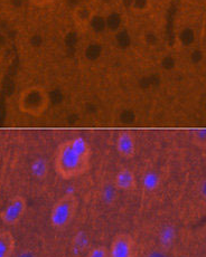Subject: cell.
<instances>
[{
    "label": "cell",
    "mask_w": 206,
    "mask_h": 257,
    "mask_svg": "<svg viewBox=\"0 0 206 257\" xmlns=\"http://www.w3.org/2000/svg\"><path fill=\"white\" fill-rule=\"evenodd\" d=\"M91 148L82 137L66 140L58 146L55 155V170L63 179L70 180L89 171Z\"/></svg>",
    "instance_id": "obj_1"
},
{
    "label": "cell",
    "mask_w": 206,
    "mask_h": 257,
    "mask_svg": "<svg viewBox=\"0 0 206 257\" xmlns=\"http://www.w3.org/2000/svg\"><path fill=\"white\" fill-rule=\"evenodd\" d=\"M50 106V95L42 86H29L22 91L18 97L21 112L34 117L42 116Z\"/></svg>",
    "instance_id": "obj_2"
},
{
    "label": "cell",
    "mask_w": 206,
    "mask_h": 257,
    "mask_svg": "<svg viewBox=\"0 0 206 257\" xmlns=\"http://www.w3.org/2000/svg\"><path fill=\"white\" fill-rule=\"evenodd\" d=\"M78 201L73 192H67L58 199L53 206L50 221L51 225L56 229L65 228L74 218L77 211Z\"/></svg>",
    "instance_id": "obj_3"
},
{
    "label": "cell",
    "mask_w": 206,
    "mask_h": 257,
    "mask_svg": "<svg viewBox=\"0 0 206 257\" xmlns=\"http://www.w3.org/2000/svg\"><path fill=\"white\" fill-rule=\"evenodd\" d=\"M27 210V201L23 196H15L0 212V220L5 225L14 226L18 224Z\"/></svg>",
    "instance_id": "obj_4"
},
{
    "label": "cell",
    "mask_w": 206,
    "mask_h": 257,
    "mask_svg": "<svg viewBox=\"0 0 206 257\" xmlns=\"http://www.w3.org/2000/svg\"><path fill=\"white\" fill-rule=\"evenodd\" d=\"M109 257H135V240L128 234L117 235L111 241Z\"/></svg>",
    "instance_id": "obj_5"
},
{
    "label": "cell",
    "mask_w": 206,
    "mask_h": 257,
    "mask_svg": "<svg viewBox=\"0 0 206 257\" xmlns=\"http://www.w3.org/2000/svg\"><path fill=\"white\" fill-rule=\"evenodd\" d=\"M117 151L125 159H131L136 155V139L129 131L119 133L116 142Z\"/></svg>",
    "instance_id": "obj_6"
},
{
    "label": "cell",
    "mask_w": 206,
    "mask_h": 257,
    "mask_svg": "<svg viewBox=\"0 0 206 257\" xmlns=\"http://www.w3.org/2000/svg\"><path fill=\"white\" fill-rule=\"evenodd\" d=\"M115 187L122 191H132L137 188V178L134 171L124 168L118 171L115 178Z\"/></svg>",
    "instance_id": "obj_7"
},
{
    "label": "cell",
    "mask_w": 206,
    "mask_h": 257,
    "mask_svg": "<svg viewBox=\"0 0 206 257\" xmlns=\"http://www.w3.org/2000/svg\"><path fill=\"white\" fill-rule=\"evenodd\" d=\"M94 11L90 6H87V5H81V6H77L73 11L72 17L75 25H77L78 27L85 28L91 24L93 18H94Z\"/></svg>",
    "instance_id": "obj_8"
},
{
    "label": "cell",
    "mask_w": 206,
    "mask_h": 257,
    "mask_svg": "<svg viewBox=\"0 0 206 257\" xmlns=\"http://www.w3.org/2000/svg\"><path fill=\"white\" fill-rule=\"evenodd\" d=\"M16 248V239L11 231H0V257H12Z\"/></svg>",
    "instance_id": "obj_9"
},
{
    "label": "cell",
    "mask_w": 206,
    "mask_h": 257,
    "mask_svg": "<svg viewBox=\"0 0 206 257\" xmlns=\"http://www.w3.org/2000/svg\"><path fill=\"white\" fill-rule=\"evenodd\" d=\"M176 237V231L171 226H165L159 231V243L161 247H169L174 243Z\"/></svg>",
    "instance_id": "obj_10"
},
{
    "label": "cell",
    "mask_w": 206,
    "mask_h": 257,
    "mask_svg": "<svg viewBox=\"0 0 206 257\" xmlns=\"http://www.w3.org/2000/svg\"><path fill=\"white\" fill-rule=\"evenodd\" d=\"M159 185V178L156 174L149 172V174L145 175L142 178V187H144L145 191H154L157 189V187Z\"/></svg>",
    "instance_id": "obj_11"
},
{
    "label": "cell",
    "mask_w": 206,
    "mask_h": 257,
    "mask_svg": "<svg viewBox=\"0 0 206 257\" xmlns=\"http://www.w3.org/2000/svg\"><path fill=\"white\" fill-rule=\"evenodd\" d=\"M193 145L200 149H206V128H198L192 133Z\"/></svg>",
    "instance_id": "obj_12"
},
{
    "label": "cell",
    "mask_w": 206,
    "mask_h": 257,
    "mask_svg": "<svg viewBox=\"0 0 206 257\" xmlns=\"http://www.w3.org/2000/svg\"><path fill=\"white\" fill-rule=\"evenodd\" d=\"M33 175L35 176L38 179H44L47 175V167L45 164H43L41 161H37L33 165Z\"/></svg>",
    "instance_id": "obj_13"
},
{
    "label": "cell",
    "mask_w": 206,
    "mask_h": 257,
    "mask_svg": "<svg viewBox=\"0 0 206 257\" xmlns=\"http://www.w3.org/2000/svg\"><path fill=\"white\" fill-rule=\"evenodd\" d=\"M86 257H109V250L105 246H96L87 253Z\"/></svg>",
    "instance_id": "obj_14"
},
{
    "label": "cell",
    "mask_w": 206,
    "mask_h": 257,
    "mask_svg": "<svg viewBox=\"0 0 206 257\" xmlns=\"http://www.w3.org/2000/svg\"><path fill=\"white\" fill-rule=\"evenodd\" d=\"M33 6L37 8H45L54 3V0H29Z\"/></svg>",
    "instance_id": "obj_15"
},
{
    "label": "cell",
    "mask_w": 206,
    "mask_h": 257,
    "mask_svg": "<svg viewBox=\"0 0 206 257\" xmlns=\"http://www.w3.org/2000/svg\"><path fill=\"white\" fill-rule=\"evenodd\" d=\"M145 257H167V255L161 248H155L149 250Z\"/></svg>",
    "instance_id": "obj_16"
},
{
    "label": "cell",
    "mask_w": 206,
    "mask_h": 257,
    "mask_svg": "<svg viewBox=\"0 0 206 257\" xmlns=\"http://www.w3.org/2000/svg\"><path fill=\"white\" fill-rule=\"evenodd\" d=\"M17 257H35L31 250H24Z\"/></svg>",
    "instance_id": "obj_17"
},
{
    "label": "cell",
    "mask_w": 206,
    "mask_h": 257,
    "mask_svg": "<svg viewBox=\"0 0 206 257\" xmlns=\"http://www.w3.org/2000/svg\"><path fill=\"white\" fill-rule=\"evenodd\" d=\"M199 191H200V194H202V196L204 197V198L206 199V180H205V181H203V184L200 185Z\"/></svg>",
    "instance_id": "obj_18"
}]
</instances>
